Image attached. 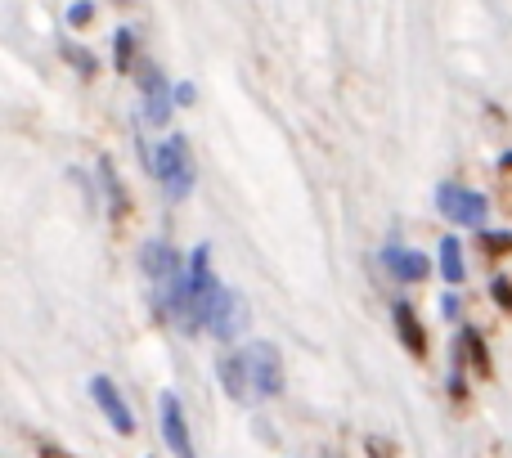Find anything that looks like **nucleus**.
Listing matches in <instances>:
<instances>
[{"label": "nucleus", "mask_w": 512, "mask_h": 458, "mask_svg": "<svg viewBox=\"0 0 512 458\" xmlns=\"http://www.w3.org/2000/svg\"><path fill=\"white\" fill-rule=\"evenodd\" d=\"M153 176L162 180V189H167V198H189V189H194L198 171H194V158H189V140L185 135H171L162 149H153Z\"/></svg>", "instance_id": "7ed1b4c3"}, {"label": "nucleus", "mask_w": 512, "mask_h": 458, "mask_svg": "<svg viewBox=\"0 0 512 458\" xmlns=\"http://www.w3.org/2000/svg\"><path fill=\"white\" fill-rule=\"evenodd\" d=\"M490 297H495L504 310H512V279H490Z\"/></svg>", "instance_id": "f3484780"}, {"label": "nucleus", "mask_w": 512, "mask_h": 458, "mask_svg": "<svg viewBox=\"0 0 512 458\" xmlns=\"http://www.w3.org/2000/svg\"><path fill=\"white\" fill-rule=\"evenodd\" d=\"M441 310H445V315H459V297H454V292H445V297H441Z\"/></svg>", "instance_id": "4be33fe9"}, {"label": "nucleus", "mask_w": 512, "mask_h": 458, "mask_svg": "<svg viewBox=\"0 0 512 458\" xmlns=\"http://www.w3.org/2000/svg\"><path fill=\"white\" fill-rule=\"evenodd\" d=\"M90 18H95V5H90V0H77V5L68 9V23H77V27H86Z\"/></svg>", "instance_id": "a211bd4d"}, {"label": "nucleus", "mask_w": 512, "mask_h": 458, "mask_svg": "<svg viewBox=\"0 0 512 458\" xmlns=\"http://www.w3.org/2000/svg\"><path fill=\"white\" fill-rule=\"evenodd\" d=\"M364 454H369V458H400L396 445H391L387 436H369V441H364Z\"/></svg>", "instance_id": "dca6fc26"}, {"label": "nucleus", "mask_w": 512, "mask_h": 458, "mask_svg": "<svg viewBox=\"0 0 512 458\" xmlns=\"http://www.w3.org/2000/svg\"><path fill=\"white\" fill-rule=\"evenodd\" d=\"M68 59L77 63V68L86 72V77H90V72H95V59H90V54H86V45H68Z\"/></svg>", "instance_id": "6ab92c4d"}, {"label": "nucleus", "mask_w": 512, "mask_h": 458, "mask_svg": "<svg viewBox=\"0 0 512 458\" xmlns=\"http://www.w3.org/2000/svg\"><path fill=\"white\" fill-rule=\"evenodd\" d=\"M158 414H162V441H167V450L176 458H198L194 436H189V423H185V405H180L176 391H162Z\"/></svg>", "instance_id": "423d86ee"}, {"label": "nucleus", "mask_w": 512, "mask_h": 458, "mask_svg": "<svg viewBox=\"0 0 512 458\" xmlns=\"http://www.w3.org/2000/svg\"><path fill=\"white\" fill-rule=\"evenodd\" d=\"M239 360H243V378H248L252 400H274L283 391V355H279V346L248 342L239 351Z\"/></svg>", "instance_id": "f03ea898"}, {"label": "nucleus", "mask_w": 512, "mask_h": 458, "mask_svg": "<svg viewBox=\"0 0 512 458\" xmlns=\"http://www.w3.org/2000/svg\"><path fill=\"white\" fill-rule=\"evenodd\" d=\"M135 81H140V108H144V122L149 126H167L171 122V108H176V90L167 86L158 63L140 59L135 68Z\"/></svg>", "instance_id": "39448f33"}, {"label": "nucleus", "mask_w": 512, "mask_h": 458, "mask_svg": "<svg viewBox=\"0 0 512 458\" xmlns=\"http://www.w3.org/2000/svg\"><path fill=\"white\" fill-rule=\"evenodd\" d=\"M90 396H95V405L104 409V418L113 423V432L117 436H131L135 432V414H131V405L122 400V391H117V382L113 378H90Z\"/></svg>", "instance_id": "0eeeda50"}, {"label": "nucleus", "mask_w": 512, "mask_h": 458, "mask_svg": "<svg viewBox=\"0 0 512 458\" xmlns=\"http://www.w3.org/2000/svg\"><path fill=\"white\" fill-rule=\"evenodd\" d=\"M490 252H512V234H486Z\"/></svg>", "instance_id": "aec40b11"}, {"label": "nucleus", "mask_w": 512, "mask_h": 458, "mask_svg": "<svg viewBox=\"0 0 512 458\" xmlns=\"http://www.w3.org/2000/svg\"><path fill=\"white\" fill-rule=\"evenodd\" d=\"M441 274H445V283H454V288L468 279V265H463V243L454 234L441 238Z\"/></svg>", "instance_id": "f8f14e48"}, {"label": "nucleus", "mask_w": 512, "mask_h": 458, "mask_svg": "<svg viewBox=\"0 0 512 458\" xmlns=\"http://www.w3.org/2000/svg\"><path fill=\"white\" fill-rule=\"evenodd\" d=\"M99 185H104V194H108V216L122 221V216L131 212V198H126V185H122V176H117L113 158H99Z\"/></svg>", "instance_id": "9b49d317"}, {"label": "nucleus", "mask_w": 512, "mask_h": 458, "mask_svg": "<svg viewBox=\"0 0 512 458\" xmlns=\"http://www.w3.org/2000/svg\"><path fill=\"white\" fill-rule=\"evenodd\" d=\"M194 99H198V95H194V86H189V81H180V86H176V104H180V108H189Z\"/></svg>", "instance_id": "412c9836"}, {"label": "nucleus", "mask_w": 512, "mask_h": 458, "mask_svg": "<svg viewBox=\"0 0 512 458\" xmlns=\"http://www.w3.org/2000/svg\"><path fill=\"white\" fill-rule=\"evenodd\" d=\"M113 5H135V0H113Z\"/></svg>", "instance_id": "b1692460"}, {"label": "nucleus", "mask_w": 512, "mask_h": 458, "mask_svg": "<svg viewBox=\"0 0 512 458\" xmlns=\"http://www.w3.org/2000/svg\"><path fill=\"white\" fill-rule=\"evenodd\" d=\"M391 319H396V337L405 342V351L423 360V355H427V328H423V319H418V310L409 306L405 297H396V306H391Z\"/></svg>", "instance_id": "1a4fd4ad"}, {"label": "nucleus", "mask_w": 512, "mask_h": 458, "mask_svg": "<svg viewBox=\"0 0 512 458\" xmlns=\"http://www.w3.org/2000/svg\"><path fill=\"white\" fill-rule=\"evenodd\" d=\"M436 207H441L445 221L463 225V229H486V221H490L486 194H477V189H468V185H454V180L436 185Z\"/></svg>", "instance_id": "20e7f679"}, {"label": "nucleus", "mask_w": 512, "mask_h": 458, "mask_svg": "<svg viewBox=\"0 0 512 458\" xmlns=\"http://www.w3.org/2000/svg\"><path fill=\"white\" fill-rule=\"evenodd\" d=\"M216 373H221L225 391H230L234 400H252V391H248V378H243V360H239V351H234V355H225V360L216 364Z\"/></svg>", "instance_id": "ddd939ff"}, {"label": "nucleus", "mask_w": 512, "mask_h": 458, "mask_svg": "<svg viewBox=\"0 0 512 458\" xmlns=\"http://www.w3.org/2000/svg\"><path fill=\"white\" fill-rule=\"evenodd\" d=\"M41 458H68L63 450H54V445H41Z\"/></svg>", "instance_id": "5701e85b"}, {"label": "nucleus", "mask_w": 512, "mask_h": 458, "mask_svg": "<svg viewBox=\"0 0 512 458\" xmlns=\"http://www.w3.org/2000/svg\"><path fill=\"white\" fill-rule=\"evenodd\" d=\"M198 324L216 337V342H234L248 328V301L225 283H212L207 292H198Z\"/></svg>", "instance_id": "f257e3e1"}, {"label": "nucleus", "mask_w": 512, "mask_h": 458, "mask_svg": "<svg viewBox=\"0 0 512 458\" xmlns=\"http://www.w3.org/2000/svg\"><path fill=\"white\" fill-rule=\"evenodd\" d=\"M382 265L391 270V279H396V283H423L427 274H432V261H427L423 252H414V247H400V243L382 247Z\"/></svg>", "instance_id": "6e6552de"}, {"label": "nucleus", "mask_w": 512, "mask_h": 458, "mask_svg": "<svg viewBox=\"0 0 512 458\" xmlns=\"http://www.w3.org/2000/svg\"><path fill=\"white\" fill-rule=\"evenodd\" d=\"M185 261H189V256H180L176 247L162 243V238H149V243L140 247V265H144V274H149L153 283H162L171 270H180Z\"/></svg>", "instance_id": "9d476101"}, {"label": "nucleus", "mask_w": 512, "mask_h": 458, "mask_svg": "<svg viewBox=\"0 0 512 458\" xmlns=\"http://www.w3.org/2000/svg\"><path fill=\"white\" fill-rule=\"evenodd\" d=\"M113 68L117 72H135V68H140V50H135V32H131V27H117V32H113Z\"/></svg>", "instance_id": "4468645a"}, {"label": "nucleus", "mask_w": 512, "mask_h": 458, "mask_svg": "<svg viewBox=\"0 0 512 458\" xmlns=\"http://www.w3.org/2000/svg\"><path fill=\"white\" fill-rule=\"evenodd\" d=\"M459 351L468 355L472 369H477L481 378H490V351H486V342H481L477 328H463V333H459Z\"/></svg>", "instance_id": "2eb2a0df"}]
</instances>
